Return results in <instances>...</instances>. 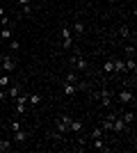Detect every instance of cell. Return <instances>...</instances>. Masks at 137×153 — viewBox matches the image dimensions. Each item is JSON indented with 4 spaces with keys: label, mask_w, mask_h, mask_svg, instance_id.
<instances>
[{
    "label": "cell",
    "mask_w": 137,
    "mask_h": 153,
    "mask_svg": "<svg viewBox=\"0 0 137 153\" xmlns=\"http://www.w3.org/2000/svg\"><path fill=\"white\" fill-rule=\"evenodd\" d=\"M126 57H135V44L126 46Z\"/></svg>",
    "instance_id": "obj_20"
},
{
    "label": "cell",
    "mask_w": 137,
    "mask_h": 153,
    "mask_svg": "<svg viewBox=\"0 0 137 153\" xmlns=\"http://www.w3.org/2000/svg\"><path fill=\"white\" fill-rule=\"evenodd\" d=\"M126 71H130L133 76L137 73V62H135V57H128V59H126Z\"/></svg>",
    "instance_id": "obj_10"
},
{
    "label": "cell",
    "mask_w": 137,
    "mask_h": 153,
    "mask_svg": "<svg viewBox=\"0 0 137 153\" xmlns=\"http://www.w3.org/2000/svg\"><path fill=\"white\" fill-rule=\"evenodd\" d=\"M94 149H96V151H103V153L110 151V146L103 142V137H96V140H94Z\"/></svg>",
    "instance_id": "obj_7"
},
{
    "label": "cell",
    "mask_w": 137,
    "mask_h": 153,
    "mask_svg": "<svg viewBox=\"0 0 137 153\" xmlns=\"http://www.w3.org/2000/svg\"><path fill=\"white\" fill-rule=\"evenodd\" d=\"M62 48H71V44H73V32L69 30V27H62Z\"/></svg>",
    "instance_id": "obj_3"
},
{
    "label": "cell",
    "mask_w": 137,
    "mask_h": 153,
    "mask_svg": "<svg viewBox=\"0 0 137 153\" xmlns=\"http://www.w3.org/2000/svg\"><path fill=\"white\" fill-rule=\"evenodd\" d=\"M2 123H5V121H2V119H0V128H2Z\"/></svg>",
    "instance_id": "obj_30"
},
{
    "label": "cell",
    "mask_w": 137,
    "mask_h": 153,
    "mask_svg": "<svg viewBox=\"0 0 137 153\" xmlns=\"http://www.w3.org/2000/svg\"><path fill=\"white\" fill-rule=\"evenodd\" d=\"M64 82H73V85H76V73H66Z\"/></svg>",
    "instance_id": "obj_25"
},
{
    "label": "cell",
    "mask_w": 137,
    "mask_h": 153,
    "mask_svg": "<svg viewBox=\"0 0 137 153\" xmlns=\"http://www.w3.org/2000/svg\"><path fill=\"white\" fill-rule=\"evenodd\" d=\"M2 16H5V9H2V7H0V19H2Z\"/></svg>",
    "instance_id": "obj_29"
},
{
    "label": "cell",
    "mask_w": 137,
    "mask_h": 153,
    "mask_svg": "<svg viewBox=\"0 0 137 153\" xmlns=\"http://www.w3.org/2000/svg\"><path fill=\"white\" fill-rule=\"evenodd\" d=\"M71 32H76V34H82V32H85V23L76 21V23H73V30H71Z\"/></svg>",
    "instance_id": "obj_17"
},
{
    "label": "cell",
    "mask_w": 137,
    "mask_h": 153,
    "mask_svg": "<svg viewBox=\"0 0 137 153\" xmlns=\"http://www.w3.org/2000/svg\"><path fill=\"white\" fill-rule=\"evenodd\" d=\"M41 103V96L39 94H30V98H27V105H32V108H37Z\"/></svg>",
    "instance_id": "obj_12"
},
{
    "label": "cell",
    "mask_w": 137,
    "mask_h": 153,
    "mask_svg": "<svg viewBox=\"0 0 137 153\" xmlns=\"http://www.w3.org/2000/svg\"><path fill=\"white\" fill-rule=\"evenodd\" d=\"M5 98H7V89H0V103L5 101Z\"/></svg>",
    "instance_id": "obj_27"
},
{
    "label": "cell",
    "mask_w": 137,
    "mask_h": 153,
    "mask_svg": "<svg viewBox=\"0 0 137 153\" xmlns=\"http://www.w3.org/2000/svg\"><path fill=\"white\" fill-rule=\"evenodd\" d=\"M14 34H12V27H2L0 30V39H12Z\"/></svg>",
    "instance_id": "obj_19"
},
{
    "label": "cell",
    "mask_w": 137,
    "mask_h": 153,
    "mask_svg": "<svg viewBox=\"0 0 137 153\" xmlns=\"http://www.w3.org/2000/svg\"><path fill=\"white\" fill-rule=\"evenodd\" d=\"M69 130H73V133H80V130H82V121H80V119H78V121H73V119H71V123H69Z\"/></svg>",
    "instance_id": "obj_14"
},
{
    "label": "cell",
    "mask_w": 137,
    "mask_h": 153,
    "mask_svg": "<svg viewBox=\"0 0 137 153\" xmlns=\"http://www.w3.org/2000/svg\"><path fill=\"white\" fill-rule=\"evenodd\" d=\"M73 64L78 66V71H87V66H89V62H87L82 55H78V57H73Z\"/></svg>",
    "instance_id": "obj_6"
},
{
    "label": "cell",
    "mask_w": 137,
    "mask_h": 153,
    "mask_svg": "<svg viewBox=\"0 0 137 153\" xmlns=\"http://www.w3.org/2000/svg\"><path fill=\"white\" fill-rule=\"evenodd\" d=\"M0 57H2V53H0Z\"/></svg>",
    "instance_id": "obj_31"
},
{
    "label": "cell",
    "mask_w": 137,
    "mask_h": 153,
    "mask_svg": "<svg viewBox=\"0 0 137 153\" xmlns=\"http://www.w3.org/2000/svg\"><path fill=\"white\" fill-rule=\"evenodd\" d=\"M19 128H21V121H19V119H12V123H9V130L14 133V130H19Z\"/></svg>",
    "instance_id": "obj_23"
},
{
    "label": "cell",
    "mask_w": 137,
    "mask_h": 153,
    "mask_svg": "<svg viewBox=\"0 0 137 153\" xmlns=\"http://www.w3.org/2000/svg\"><path fill=\"white\" fill-rule=\"evenodd\" d=\"M23 14H25V16H30V14H32V7H30V5H23Z\"/></svg>",
    "instance_id": "obj_26"
},
{
    "label": "cell",
    "mask_w": 137,
    "mask_h": 153,
    "mask_svg": "<svg viewBox=\"0 0 137 153\" xmlns=\"http://www.w3.org/2000/svg\"><path fill=\"white\" fill-rule=\"evenodd\" d=\"M119 34H121V37H128V39H130V30H128V27H119Z\"/></svg>",
    "instance_id": "obj_24"
},
{
    "label": "cell",
    "mask_w": 137,
    "mask_h": 153,
    "mask_svg": "<svg viewBox=\"0 0 137 153\" xmlns=\"http://www.w3.org/2000/svg\"><path fill=\"white\" fill-rule=\"evenodd\" d=\"M19 2H21V7H23V5H30V0H19Z\"/></svg>",
    "instance_id": "obj_28"
},
{
    "label": "cell",
    "mask_w": 137,
    "mask_h": 153,
    "mask_svg": "<svg viewBox=\"0 0 137 153\" xmlns=\"http://www.w3.org/2000/svg\"><path fill=\"white\" fill-rule=\"evenodd\" d=\"M27 98H30L27 91H23V94H19L16 98H14V101H16V110H14L16 114H23V112L27 110Z\"/></svg>",
    "instance_id": "obj_1"
},
{
    "label": "cell",
    "mask_w": 137,
    "mask_h": 153,
    "mask_svg": "<svg viewBox=\"0 0 137 153\" xmlns=\"http://www.w3.org/2000/svg\"><path fill=\"white\" fill-rule=\"evenodd\" d=\"M112 71H114V59H107L103 64V73H112Z\"/></svg>",
    "instance_id": "obj_18"
},
{
    "label": "cell",
    "mask_w": 137,
    "mask_h": 153,
    "mask_svg": "<svg viewBox=\"0 0 137 153\" xmlns=\"http://www.w3.org/2000/svg\"><path fill=\"white\" fill-rule=\"evenodd\" d=\"M114 71H117V73H124L126 71V59H114Z\"/></svg>",
    "instance_id": "obj_13"
},
{
    "label": "cell",
    "mask_w": 137,
    "mask_h": 153,
    "mask_svg": "<svg viewBox=\"0 0 137 153\" xmlns=\"http://www.w3.org/2000/svg\"><path fill=\"white\" fill-rule=\"evenodd\" d=\"M19 48H21V44H19V41H16V39H9V51H12V53H16Z\"/></svg>",
    "instance_id": "obj_21"
},
{
    "label": "cell",
    "mask_w": 137,
    "mask_h": 153,
    "mask_svg": "<svg viewBox=\"0 0 137 153\" xmlns=\"http://www.w3.org/2000/svg\"><path fill=\"white\" fill-rule=\"evenodd\" d=\"M19 94H21V87H19V85H9V87H7V98H16Z\"/></svg>",
    "instance_id": "obj_8"
},
{
    "label": "cell",
    "mask_w": 137,
    "mask_h": 153,
    "mask_svg": "<svg viewBox=\"0 0 137 153\" xmlns=\"http://www.w3.org/2000/svg\"><path fill=\"white\" fill-rule=\"evenodd\" d=\"M96 137H103V128H94L91 130V140H96Z\"/></svg>",
    "instance_id": "obj_22"
},
{
    "label": "cell",
    "mask_w": 137,
    "mask_h": 153,
    "mask_svg": "<svg viewBox=\"0 0 137 153\" xmlns=\"http://www.w3.org/2000/svg\"><path fill=\"white\" fill-rule=\"evenodd\" d=\"M124 130H128V126H126V121L121 117L112 119V133H124Z\"/></svg>",
    "instance_id": "obj_5"
},
{
    "label": "cell",
    "mask_w": 137,
    "mask_h": 153,
    "mask_svg": "<svg viewBox=\"0 0 137 153\" xmlns=\"http://www.w3.org/2000/svg\"><path fill=\"white\" fill-rule=\"evenodd\" d=\"M121 119L126 121V126H133V123H135V112H126Z\"/></svg>",
    "instance_id": "obj_15"
},
{
    "label": "cell",
    "mask_w": 137,
    "mask_h": 153,
    "mask_svg": "<svg viewBox=\"0 0 137 153\" xmlns=\"http://www.w3.org/2000/svg\"><path fill=\"white\" fill-rule=\"evenodd\" d=\"M9 85H12V80H9V76L2 71V76H0V89H7Z\"/></svg>",
    "instance_id": "obj_11"
},
{
    "label": "cell",
    "mask_w": 137,
    "mask_h": 153,
    "mask_svg": "<svg viewBox=\"0 0 137 153\" xmlns=\"http://www.w3.org/2000/svg\"><path fill=\"white\" fill-rule=\"evenodd\" d=\"M117 101L121 103V105H128V103H135V96H133V91L124 89V91H119V94H117Z\"/></svg>",
    "instance_id": "obj_4"
},
{
    "label": "cell",
    "mask_w": 137,
    "mask_h": 153,
    "mask_svg": "<svg viewBox=\"0 0 137 153\" xmlns=\"http://www.w3.org/2000/svg\"><path fill=\"white\" fill-rule=\"evenodd\" d=\"M0 64H2V71H5V73H12V71L16 69V59H14L12 55H2Z\"/></svg>",
    "instance_id": "obj_2"
},
{
    "label": "cell",
    "mask_w": 137,
    "mask_h": 153,
    "mask_svg": "<svg viewBox=\"0 0 137 153\" xmlns=\"http://www.w3.org/2000/svg\"><path fill=\"white\" fill-rule=\"evenodd\" d=\"M12 149V140H0V153H7Z\"/></svg>",
    "instance_id": "obj_16"
},
{
    "label": "cell",
    "mask_w": 137,
    "mask_h": 153,
    "mask_svg": "<svg viewBox=\"0 0 137 153\" xmlns=\"http://www.w3.org/2000/svg\"><path fill=\"white\" fill-rule=\"evenodd\" d=\"M25 140H27V133L23 130V128L14 130V142H19V144H21V142H25Z\"/></svg>",
    "instance_id": "obj_9"
}]
</instances>
